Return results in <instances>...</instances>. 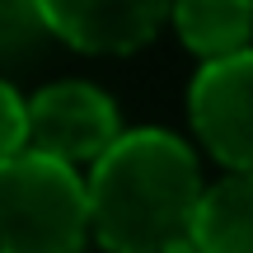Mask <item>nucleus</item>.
Listing matches in <instances>:
<instances>
[{"mask_svg":"<svg viewBox=\"0 0 253 253\" xmlns=\"http://www.w3.org/2000/svg\"><path fill=\"white\" fill-rule=\"evenodd\" d=\"M28 145V118H24V99L19 89L0 75V160H9L14 150Z\"/></svg>","mask_w":253,"mask_h":253,"instance_id":"nucleus-8","label":"nucleus"},{"mask_svg":"<svg viewBox=\"0 0 253 253\" xmlns=\"http://www.w3.org/2000/svg\"><path fill=\"white\" fill-rule=\"evenodd\" d=\"M188 244L192 253H253V173H225L202 188Z\"/></svg>","mask_w":253,"mask_h":253,"instance_id":"nucleus-6","label":"nucleus"},{"mask_svg":"<svg viewBox=\"0 0 253 253\" xmlns=\"http://www.w3.org/2000/svg\"><path fill=\"white\" fill-rule=\"evenodd\" d=\"M188 118L230 173H253V47L202 61L188 84Z\"/></svg>","mask_w":253,"mask_h":253,"instance_id":"nucleus-4","label":"nucleus"},{"mask_svg":"<svg viewBox=\"0 0 253 253\" xmlns=\"http://www.w3.org/2000/svg\"><path fill=\"white\" fill-rule=\"evenodd\" d=\"M197 197L202 169L192 145L160 126L118 131L84 183L89 230L108 253H164L188 239Z\"/></svg>","mask_w":253,"mask_h":253,"instance_id":"nucleus-1","label":"nucleus"},{"mask_svg":"<svg viewBox=\"0 0 253 253\" xmlns=\"http://www.w3.org/2000/svg\"><path fill=\"white\" fill-rule=\"evenodd\" d=\"M169 19L202 61L244 52L253 38V0H169Z\"/></svg>","mask_w":253,"mask_h":253,"instance_id":"nucleus-7","label":"nucleus"},{"mask_svg":"<svg viewBox=\"0 0 253 253\" xmlns=\"http://www.w3.org/2000/svg\"><path fill=\"white\" fill-rule=\"evenodd\" d=\"M28 118V150L47 155L61 164H94L122 131L118 103L84 80H56L47 89H38L24 103Z\"/></svg>","mask_w":253,"mask_h":253,"instance_id":"nucleus-3","label":"nucleus"},{"mask_svg":"<svg viewBox=\"0 0 253 253\" xmlns=\"http://www.w3.org/2000/svg\"><path fill=\"white\" fill-rule=\"evenodd\" d=\"M56 47L89 56H131L160 33L169 0H38Z\"/></svg>","mask_w":253,"mask_h":253,"instance_id":"nucleus-5","label":"nucleus"},{"mask_svg":"<svg viewBox=\"0 0 253 253\" xmlns=\"http://www.w3.org/2000/svg\"><path fill=\"white\" fill-rule=\"evenodd\" d=\"M84 178L61 160L14 150L0 160V253H84Z\"/></svg>","mask_w":253,"mask_h":253,"instance_id":"nucleus-2","label":"nucleus"}]
</instances>
